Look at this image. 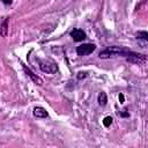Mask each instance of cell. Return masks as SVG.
Listing matches in <instances>:
<instances>
[{"instance_id":"6da1fadb","label":"cell","mask_w":148,"mask_h":148,"mask_svg":"<svg viewBox=\"0 0 148 148\" xmlns=\"http://www.w3.org/2000/svg\"><path fill=\"white\" fill-rule=\"evenodd\" d=\"M127 53H128V51L125 49H121L119 46H110V47H106L105 50L101 51L98 56L101 59H110L113 57H126Z\"/></svg>"},{"instance_id":"30bf717a","label":"cell","mask_w":148,"mask_h":148,"mask_svg":"<svg viewBox=\"0 0 148 148\" xmlns=\"http://www.w3.org/2000/svg\"><path fill=\"white\" fill-rule=\"evenodd\" d=\"M135 36H136V38H139V39H143V40L148 42V32H147V31H138V32L135 34Z\"/></svg>"},{"instance_id":"7c38bea8","label":"cell","mask_w":148,"mask_h":148,"mask_svg":"<svg viewBox=\"0 0 148 148\" xmlns=\"http://www.w3.org/2000/svg\"><path fill=\"white\" fill-rule=\"evenodd\" d=\"M87 76V72H79L77 73V79H82Z\"/></svg>"},{"instance_id":"8fae6325","label":"cell","mask_w":148,"mask_h":148,"mask_svg":"<svg viewBox=\"0 0 148 148\" xmlns=\"http://www.w3.org/2000/svg\"><path fill=\"white\" fill-rule=\"evenodd\" d=\"M112 117H110V116H108V117H105L104 119H103V125L105 126V127H109L111 124H112Z\"/></svg>"},{"instance_id":"277c9868","label":"cell","mask_w":148,"mask_h":148,"mask_svg":"<svg viewBox=\"0 0 148 148\" xmlns=\"http://www.w3.org/2000/svg\"><path fill=\"white\" fill-rule=\"evenodd\" d=\"M95 50H96V45H95V44L87 43V44H82V45L77 46L76 52H77V54H79V56L84 57V56H88V54L92 53Z\"/></svg>"},{"instance_id":"5bb4252c","label":"cell","mask_w":148,"mask_h":148,"mask_svg":"<svg viewBox=\"0 0 148 148\" xmlns=\"http://www.w3.org/2000/svg\"><path fill=\"white\" fill-rule=\"evenodd\" d=\"M2 1H3V2L6 3V5H7V3H9V5L12 3V1H10V0H2Z\"/></svg>"},{"instance_id":"ba28073f","label":"cell","mask_w":148,"mask_h":148,"mask_svg":"<svg viewBox=\"0 0 148 148\" xmlns=\"http://www.w3.org/2000/svg\"><path fill=\"white\" fill-rule=\"evenodd\" d=\"M7 34H8V20L6 17H3L2 22H1V36L6 37Z\"/></svg>"},{"instance_id":"52a82bcc","label":"cell","mask_w":148,"mask_h":148,"mask_svg":"<svg viewBox=\"0 0 148 148\" xmlns=\"http://www.w3.org/2000/svg\"><path fill=\"white\" fill-rule=\"evenodd\" d=\"M34 116L37 117V118H46V117L49 116V113H47V111H46L44 108H42V106H36V108L34 109Z\"/></svg>"},{"instance_id":"5b68a950","label":"cell","mask_w":148,"mask_h":148,"mask_svg":"<svg viewBox=\"0 0 148 148\" xmlns=\"http://www.w3.org/2000/svg\"><path fill=\"white\" fill-rule=\"evenodd\" d=\"M69 35H71V37H72L75 42H82V40L86 38V34H84V31L81 30V29H73Z\"/></svg>"},{"instance_id":"8992f818","label":"cell","mask_w":148,"mask_h":148,"mask_svg":"<svg viewBox=\"0 0 148 148\" xmlns=\"http://www.w3.org/2000/svg\"><path fill=\"white\" fill-rule=\"evenodd\" d=\"M23 68H24V72L27 73V75H28L29 77H31V80H32V81H34L35 83H37V84H39V86H40V84L43 83L42 79H40L39 76H37V75H36L35 73H32V72H31V71H30L29 68H27L25 66H23Z\"/></svg>"},{"instance_id":"9c48e42d","label":"cell","mask_w":148,"mask_h":148,"mask_svg":"<svg viewBox=\"0 0 148 148\" xmlns=\"http://www.w3.org/2000/svg\"><path fill=\"white\" fill-rule=\"evenodd\" d=\"M97 101H98V104L101 105V106H104L105 104H106V102H108V97H106V94L105 92H99L98 94V97H97Z\"/></svg>"},{"instance_id":"4fadbf2b","label":"cell","mask_w":148,"mask_h":148,"mask_svg":"<svg viewBox=\"0 0 148 148\" xmlns=\"http://www.w3.org/2000/svg\"><path fill=\"white\" fill-rule=\"evenodd\" d=\"M119 101H120V103H124V95L123 94L119 95Z\"/></svg>"},{"instance_id":"7a4b0ae2","label":"cell","mask_w":148,"mask_h":148,"mask_svg":"<svg viewBox=\"0 0 148 148\" xmlns=\"http://www.w3.org/2000/svg\"><path fill=\"white\" fill-rule=\"evenodd\" d=\"M39 68L42 72L46 73V74H56L58 72V66L51 61V60H45V59H39Z\"/></svg>"},{"instance_id":"3957f363","label":"cell","mask_w":148,"mask_h":148,"mask_svg":"<svg viewBox=\"0 0 148 148\" xmlns=\"http://www.w3.org/2000/svg\"><path fill=\"white\" fill-rule=\"evenodd\" d=\"M126 60L131 64H136V65H141L147 60V57L145 54L138 53V52H133V51H128L127 56L125 57Z\"/></svg>"}]
</instances>
